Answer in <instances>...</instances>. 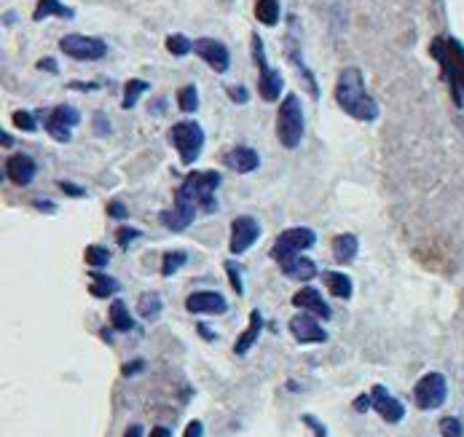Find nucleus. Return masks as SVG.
Returning a JSON list of instances; mask_svg holds the SVG:
<instances>
[{
  "instance_id": "1",
  "label": "nucleus",
  "mask_w": 464,
  "mask_h": 437,
  "mask_svg": "<svg viewBox=\"0 0 464 437\" xmlns=\"http://www.w3.org/2000/svg\"><path fill=\"white\" fill-rule=\"evenodd\" d=\"M336 102L338 107L349 113L357 121H376L378 119V105L376 100L365 91L362 83V73L357 67H346L341 70V76L336 81Z\"/></svg>"
},
{
  "instance_id": "2",
  "label": "nucleus",
  "mask_w": 464,
  "mask_h": 437,
  "mask_svg": "<svg viewBox=\"0 0 464 437\" xmlns=\"http://www.w3.org/2000/svg\"><path fill=\"white\" fill-rule=\"evenodd\" d=\"M306 132V119H303V107L296 94H287L285 102L279 105L277 113V137H279V145L287 151H296L303 140Z\"/></svg>"
},
{
  "instance_id": "3",
  "label": "nucleus",
  "mask_w": 464,
  "mask_h": 437,
  "mask_svg": "<svg viewBox=\"0 0 464 437\" xmlns=\"http://www.w3.org/2000/svg\"><path fill=\"white\" fill-rule=\"evenodd\" d=\"M218 188H220V172H212L210 169V172H191L178 188V194L188 196L199 210L212 215L218 210V201H215V191Z\"/></svg>"
},
{
  "instance_id": "4",
  "label": "nucleus",
  "mask_w": 464,
  "mask_h": 437,
  "mask_svg": "<svg viewBox=\"0 0 464 437\" xmlns=\"http://www.w3.org/2000/svg\"><path fill=\"white\" fill-rule=\"evenodd\" d=\"M432 54L440 60L446 76L453 83V97L464 102V48L456 41H437L432 43Z\"/></svg>"
},
{
  "instance_id": "5",
  "label": "nucleus",
  "mask_w": 464,
  "mask_h": 437,
  "mask_svg": "<svg viewBox=\"0 0 464 437\" xmlns=\"http://www.w3.org/2000/svg\"><path fill=\"white\" fill-rule=\"evenodd\" d=\"M169 140L178 148L183 164H194L196 159H199V153H201V148H204V129L196 121H180V123L172 126Z\"/></svg>"
},
{
  "instance_id": "6",
  "label": "nucleus",
  "mask_w": 464,
  "mask_h": 437,
  "mask_svg": "<svg viewBox=\"0 0 464 437\" xmlns=\"http://www.w3.org/2000/svg\"><path fill=\"white\" fill-rule=\"evenodd\" d=\"M314 241H317V234L312 231V228H306V226L287 228V231H282V234L277 236V241H274L271 257H274L277 263H282L285 257L303 255V250L314 247Z\"/></svg>"
},
{
  "instance_id": "7",
  "label": "nucleus",
  "mask_w": 464,
  "mask_h": 437,
  "mask_svg": "<svg viewBox=\"0 0 464 437\" xmlns=\"http://www.w3.org/2000/svg\"><path fill=\"white\" fill-rule=\"evenodd\" d=\"M449 397V384L443 373H424L413 386V403L419 410H435L446 403Z\"/></svg>"
},
{
  "instance_id": "8",
  "label": "nucleus",
  "mask_w": 464,
  "mask_h": 437,
  "mask_svg": "<svg viewBox=\"0 0 464 437\" xmlns=\"http://www.w3.org/2000/svg\"><path fill=\"white\" fill-rule=\"evenodd\" d=\"M60 48L78 62H97L107 54V43L100 38H89V35H65L60 41Z\"/></svg>"
},
{
  "instance_id": "9",
  "label": "nucleus",
  "mask_w": 464,
  "mask_h": 437,
  "mask_svg": "<svg viewBox=\"0 0 464 437\" xmlns=\"http://www.w3.org/2000/svg\"><path fill=\"white\" fill-rule=\"evenodd\" d=\"M81 121V113L70 105H57L46 119V132L57 142H70V129Z\"/></svg>"
},
{
  "instance_id": "10",
  "label": "nucleus",
  "mask_w": 464,
  "mask_h": 437,
  "mask_svg": "<svg viewBox=\"0 0 464 437\" xmlns=\"http://www.w3.org/2000/svg\"><path fill=\"white\" fill-rule=\"evenodd\" d=\"M258 236H260L258 220L250 217V215H241V217H237L231 223V244L228 247H231L234 255H241V253H247L255 241H258Z\"/></svg>"
},
{
  "instance_id": "11",
  "label": "nucleus",
  "mask_w": 464,
  "mask_h": 437,
  "mask_svg": "<svg viewBox=\"0 0 464 437\" xmlns=\"http://www.w3.org/2000/svg\"><path fill=\"white\" fill-rule=\"evenodd\" d=\"M290 332L298 344H325L328 341V330L317 322L314 314L303 311V314H296L290 319Z\"/></svg>"
},
{
  "instance_id": "12",
  "label": "nucleus",
  "mask_w": 464,
  "mask_h": 437,
  "mask_svg": "<svg viewBox=\"0 0 464 437\" xmlns=\"http://www.w3.org/2000/svg\"><path fill=\"white\" fill-rule=\"evenodd\" d=\"M371 408H373L376 413L387 424H400L405 419L403 403H400L397 397H392V394L387 392V386H381V384H376L373 389H371Z\"/></svg>"
},
{
  "instance_id": "13",
  "label": "nucleus",
  "mask_w": 464,
  "mask_h": 437,
  "mask_svg": "<svg viewBox=\"0 0 464 437\" xmlns=\"http://www.w3.org/2000/svg\"><path fill=\"white\" fill-rule=\"evenodd\" d=\"M196 215H199V207L194 201L188 196H183V194H175V207L161 212V223L169 231H185L196 220Z\"/></svg>"
},
{
  "instance_id": "14",
  "label": "nucleus",
  "mask_w": 464,
  "mask_h": 437,
  "mask_svg": "<svg viewBox=\"0 0 464 437\" xmlns=\"http://www.w3.org/2000/svg\"><path fill=\"white\" fill-rule=\"evenodd\" d=\"M194 51L210 65L215 73H225V70L231 67V54H228V48H225L220 41H215V38H199L194 43Z\"/></svg>"
},
{
  "instance_id": "15",
  "label": "nucleus",
  "mask_w": 464,
  "mask_h": 437,
  "mask_svg": "<svg viewBox=\"0 0 464 437\" xmlns=\"http://www.w3.org/2000/svg\"><path fill=\"white\" fill-rule=\"evenodd\" d=\"M185 309L191 314H225L228 311V303L215 290H199V293H191L185 298Z\"/></svg>"
},
{
  "instance_id": "16",
  "label": "nucleus",
  "mask_w": 464,
  "mask_h": 437,
  "mask_svg": "<svg viewBox=\"0 0 464 437\" xmlns=\"http://www.w3.org/2000/svg\"><path fill=\"white\" fill-rule=\"evenodd\" d=\"M293 306L300 309V311H309V314H314L317 319H330V306L325 303L322 298V293L314 290V287H300L298 293L293 295Z\"/></svg>"
},
{
  "instance_id": "17",
  "label": "nucleus",
  "mask_w": 464,
  "mask_h": 437,
  "mask_svg": "<svg viewBox=\"0 0 464 437\" xmlns=\"http://www.w3.org/2000/svg\"><path fill=\"white\" fill-rule=\"evenodd\" d=\"M35 172H38V166L27 153H16L6 161V175L14 185H30Z\"/></svg>"
},
{
  "instance_id": "18",
  "label": "nucleus",
  "mask_w": 464,
  "mask_h": 437,
  "mask_svg": "<svg viewBox=\"0 0 464 437\" xmlns=\"http://www.w3.org/2000/svg\"><path fill=\"white\" fill-rule=\"evenodd\" d=\"M223 164L228 169H234V172H239V175H250L260 164V156L253 148H247V145H237V148H231L223 156Z\"/></svg>"
},
{
  "instance_id": "19",
  "label": "nucleus",
  "mask_w": 464,
  "mask_h": 437,
  "mask_svg": "<svg viewBox=\"0 0 464 437\" xmlns=\"http://www.w3.org/2000/svg\"><path fill=\"white\" fill-rule=\"evenodd\" d=\"M279 269H282L285 276L298 279V282H309V279H314L317 276V263L312 260V257H303V255L285 257V260L279 263Z\"/></svg>"
},
{
  "instance_id": "20",
  "label": "nucleus",
  "mask_w": 464,
  "mask_h": 437,
  "mask_svg": "<svg viewBox=\"0 0 464 437\" xmlns=\"http://www.w3.org/2000/svg\"><path fill=\"white\" fill-rule=\"evenodd\" d=\"M285 89V78L279 70H274V67H260V81H258V91H260V97L266 100V102H277L279 100V94Z\"/></svg>"
},
{
  "instance_id": "21",
  "label": "nucleus",
  "mask_w": 464,
  "mask_h": 437,
  "mask_svg": "<svg viewBox=\"0 0 464 437\" xmlns=\"http://www.w3.org/2000/svg\"><path fill=\"white\" fill-rule=\"evenodd\" d=\"M260 330H263V317H260L258 309H253V311H250V325H247V330L241 332L239 338H237V344H234V354H239V357L247 354V351L253 349L255 341H258Z\"/></svg>"
},
{
  "instance_id": "22",
  "label": "nucleus",
  "mask_w": 464,
  "mask_h": 437,
  "mask_svg": "<svg viewBox=\"0 0 464 437\" xmlns=\"http://www.w3.org/2000/svg\"><path fill=\"white\" fill-rule=\"evenodd\" d=\"M357 250H359V241L354 234H338L333 239V257L338 263H352L357 257Z\"/></svg>"
},
{
  "instance_id": "23",
  "label": "nucleus",
  "mask_w": 464,
  "mask_h": 437,
  "mask_svg": "<svg viewBox=\"0 0 464 437\" xmlns=\"http://www.w3.org/2000/svg\"><path fill=\"white\" fill-rule=\"evenodd\" d=\"M121 285L119 279H113V276H107L102 271H91V285H89V293L94 298H110L113 293H119Z\"/></svg>"
},
{
  "instance_id": "24",
  "label": "nucleus",
  "mask_w": 464,
  "mask_h": 437,
  "mask_svg": "<svg viewBox=\"0 0 464 437\" xmlns=\"http://www.w3.org/2000/svg\"><path fill=\"white\" fill-rule=\"evenodd\" d=\"M46 16H62V19H73L75 11L73 8H67V6H62L60 0H38V6H35V14L32 19L35 22H41Z\"/></svg>"
},
{
  "instance_id": "25",
  "label": "nucleus",
  "mask_w": 464,
  "mask_h": 437,
  "mask_svg": "<svg viewBox=\"0 0 464 437\" xmlns=\"http://www.w3.org/2000/svg\"><path fill=\"white\" fill-rule=\"evenodd\" d=\"M110 325H113V330H121V332L135 330V319L129 314L126 303L119 301V298L110 303Z\"/></svg>"
},
{
  "instance_id": "26",
  "label": "nucleus",
  "mask_w": 464,
  "mask_h": 437,
  "mask_svg": "<svg viewBox=\"0 0 464 437\" xmlns=\"http://www.w3.org/2000/svg\"><path fill=\"white\" fill-rule=\"evenodd\" d=\"M279 14H282L279 0H258L255 3V19L260 25H266V27H274L279 22Z\"/></svg>"
},
{
  "instance_id": "27",
  "label": "nucleus",
  "mask_w": 464,
  "mask_h": 437,
  "mask_svg": "<svg viewBox=\"0 0 464 437\" xmlns=\"http://www.w3.org/2000/svg\"><path fill=\"white\" fill-rule=\"evenodd\" d=\"M325 285H328V290L336 295V298H352V279L346 276V274H341V271H328L325 274Z\"/></svg>"
},
{
  "instance_id": "28",
  "label": "nucleus",
  "mask_w": 464,
  "mask_h": 437,
  "mask_svg": "<svg viewBox=\"0 0 464 437\" xmlns=\"http://www.w3.org/2000/svg\"><path fill=\"white\" fill-rule=\"evenodd\" d=\"M161 309H164V303H161V295H159V293H142L140 301H137V311H140V317H145V319L159 317Z\"/></svg>"
},
{
  "instance_id": "29",
  "label": "nucleus",
  "mask_w": 464,
  "mask_h": 437,
  "mask_svg": "<svg viewBox=\"0 0 464 437\" xmlns=\"http://www.w3.org/2000/svg\"><path fill=\"white\" fill-rule=\"evenodd\" d=\"M84 257H86V263H89L91 269H105L107 263H110V250L102 247V244H91V247H86Z\"/></svg>"
},
{
  "instance_id": "30",
  "label": "nucleus",
  "mask_w": 464,
  "mask_h": 437,
  "mask_svg": "<svg viewBox=\"0 0 464 437\" xmlns=\"http://www.w3.org/2000/svg\"><path fill=\"white\" fill-rule=\"evenodd\" d=\"M185 260H188V255H185L183 250H169V253H164V260H161V274H164V276H172L178 269L185 266Z\"/></svg>"
},
{
  "instance_id": "31",
  "label": "nucleus",
  "mask_w": 464,
  "mask_h": 437,
  "mask_svg": "<svg viewBox=\"0 0 464 437\" xmlns=\"http://www.w3.org/2000/svg\"><path fill=\"white\" fill-rule=\"evenodd\" d=\"M142 91H148V81H140V78L129 81V83L124 86V102H121V105L126 107V110H129V107H135V102L140 100V94H142Z\"/></svg>"
},
{
  "instance_id": "32",
  "label": "nucleus",
  "mask_w": 464,
  "mask_h": 437,
  "mask_svg": "<svg viewBox=\"0 0 464 437\" xmlns=\"http://www.w3.org/2000/svg\"><path fill=\"white\" fill-rule=\"evenodd\" d=\"M178 105L183 113H194L196 107H199V91H196V86H183L178 91Z\"/></svg>"
},
{
  "instance_id": "33",
  "label": "nucleus",
  "mask_w": 464,
  "mask_h": 437,
  "mask_svg": "<svg viewBox=\"0 0 464 437\" xmlns=\"http://www.w3.org/2000/svg\"><path fill=\"white\" fill-rule=\"evenodd\" d=\"M191 48H194V43H191L185 35H169V38H166V51H169L172 57H185Z\"/></svg>"
},
{
  "instance_id": "34",
  "label": "nucleus",
  "mask_w": 464,
  "mask_h": 437,
  "mask_svg": "<svg viewBox=\"0 0 464 437\" xmlns=\"http://www.w3.org/2000/svg\"><path fill=\"white\" fill-rule=\"evenodd\" d=\"M440 435L443 437H464V426L456 416H446L440 419Z\"/></svg>"
},
{
  "instance_id": "35",
  "label": "nucleus",
  "mask_w": 464,
  "mask_h": 437,
  "mask_svg": "<svg viewBox=\"0 0 464 437\" xmlns=\"http://www.w3.org/2000/svg\"><path fill=\"white\" fill-rule=\"evenodd\" d=\"M11 119H14L16 129H22V132H35V129H38V123H35V116H32V113H27V110H16Z\"/></svg>"
},
{
  "instance_id": "36",
  "label": "nucleus",
  "mask_w": 464,
  "mask_h": 437,
  "mask_svg": "<svg viewBox=\"0 0 464 437\" xmlns=\"http://www.w3.org/2000/svg\"><path fill=\"white\" fill-rule=\"evenodd\" d=\"M225 271H228V279H231V287H234V293L241 295L244 293V282H241V269L234 263V260H228L225 263Z\"/></svg>"
},
{
  "instance_id": "37",
  "label": "nucleus",
  "mask_w": 464,
  "mask_h": 437,
  "mask_svg": "<svg viewBox=\"0 0 464 437\" xmlns=\"http://www.w3.org/2000/svg\"><path fill=\"white\" fill-rule=\"evenodd\" d=\"M253 57L258 62V67H266L269 62H266V51H263V41H260V35H253Z\"/></svg>"
},
{
  "instance_id": "38",
  "label": "nucleus",
  "mask_w": 464,
  "mask_h": 437,
  "mask_svg": "<svg viewBox=\"0 0 464 437\" xmlns=\"http://www.w3.org/2000/svg\"><path fill=\"white\" fill-rule=\"evenodd\" d=\"M300 422L306 424V426H312V432H314L317 437H328V429H325V426L319 424V419H314L312 413H303V416H300Z\"/></svg>"
},
{
  "instance_id": "39",
  "label": "nucleus",
  "mask_w": 464,
  "mask_h": 437,
  "mask_svg": "<svg viewBox=\"0 0 464 437\" xmlns=\"http://www.w3.org/2000/svg\"><path fill=\"white\" fill-rule=\"evenodd\" d=\"M137 236H140V231H137V228H121L119 231V244L121 247H126V244H129L132 239H137Z\"/></svg>"
},
{
  "instance_id": "40",
  "label": "nucleus",
  "mask_w": 464,
  "mask_h": 437,
  "mask_svg": "<svg viewBox=\"0 0 464 437\" xmlns=\"http://www.w3.org/2000/svg\"><path fill=\"white\" fill-rule=\"evenodd\" d=\"M183 437H204V424L199 422H188V426H185V435Z\"/></svg>"
},
{
  "instance_id": "41",
  "label": "nucleus",
  "mask_w": 464,
  "mask_h": 437,
  "mask_svg": "<svg viewBox=\"0 0 464 437\" xmlns=\"http://www.w3.org/2000/svg\"><path fill=\"white\" fill-rule=\"evenodd\" d=\"M228 94H231V100H234V102H241V105L247 102V89H244V86H231Z\"/></svg>"
},
{
  "instance_id": "42",
  "label": "nucleus",
  "mask_w": 464,
  "mask_h": 437,
  "mask_svg": "<svg viewBox=\"0 0 464 437\" xmlns=\"http://www.w3.org/2000/svg\"><path fill=\"white\" fill-rule=\"evenodd\" d=\"M60 188L65 191V194H67V196H84V191H81V188H75L73 182H67V180H62Z\"/></svg>"
},
{
  "instance_id": "43",
  "label": "nucleus",
  "mask_w": 464,
  "mask_h": 437,
  "mask_svg": "<svg viewBox=\"0 0 464 437\" xmlns=\"http://www.w3.org/2000/svg\"><path fill=\"white\" fill-rule=\"evenodd\" d=\"M142 365H145V362H142V360H137V362H126L121 373H124V376H132V373H137V370H142Z\"/></svg>"
},
{
  "instance_id": "44",
  "label": "nucleus",
  "mask_w": 464,
  "mask_h": 437,
  "mask_svg": "<svg viewBox=\"0 0 464 437\" xmlns=\"http://www.w3.org/2000/svg\"><path fill=\"white\" fill-rule=\"evenodd\" d=\"M107 212H110V215H116V217H126V210H124V204H121V201H110V204H107Z\"/></svg>"
},
{
  "instance_id": "45",
  "label": "nucleus",
  "mask_w": 464,
  "mask_h": 437,
  "mask_svg": "<svg viewBox=\"0 0 464 437\" xmlns=\"http://www.w3.org/2000/svg\"><path fill=\"white\" fill-rule=\"evenodd\" d=\"M368 405H371V394H362V397H357V403H354V408H357L359 413L368 410Z\"/></svg>"
},
{
  "instance_id": "46",
  "label": "nucleus",
  "mask_w": 464,
  "mask_h": 437,
  "mask_svg": "<svg viewBox=\"0 0 464 437\" xmlns=\"http://www.w3.org/2000/svg\"><path fill=\"white\" fill-rule=\"evenodd\" d=\"M38 67H41V70H48V73H57V62L54 60H41Z\"/></svg>"
},
{
  "instance_id": "47",
  "label": "nucleus",
  "mask_w": 464,
  "mask_h": 437,
  "mask_svg": "<svg viewBox=\"0 0 464 437\" xmlns=\"http://www.w3.org/2000/svg\"><path fill=\"white\" fill-rule=\"evenodd\" d=\"M124 437H142V426H140V424H132V426L124 432Z\"/></svg>"
},
{
  "instance_id": "48",
  "label": "nucleus",
  "mask_w": 464,
  "mask_h": 437,
  "mask_svg": "<svg viewBox=\"0 0 464 437\" xmlns=\"http://www.w3.org/2000/svg\"><path fill=\"white\" fill-rule=\"evenodd\" d=\"M35 207L41 212H57V204H51V201H35Z\"/></svg>"
},
{
  "instance_id": "49",
  "label": "nucleus",
  "mask_w": 464,
  "mask_h": 437,
  "mask_svg": "<svg viewBox=\"0 0 464 437\" xmlns=\"http://www.w3.org/2000/svg\"><path fill=\"white\" fill-rule=\"evenodd\" d=\"M150 437H172V432H169L166 426H156V429L150 432Z\"/></svg>"
},
{
  "instance_id": "50",
  "label": "nucleus",
  "mask_w": 464,
  "mask_h": 437,
  "mask_svg": "<svg viewBox=\"0 0 464 437\" xmlns=\"http://www.w3.org/2000/svg\"><path fill=\"white\" fill-rule=\"evenodd\" d=\"M199 332H201V335H204V338H207V341H212V338H215V335H212V330H210V328H204V325H199Z\"/></svg>"
},
{
  "instance_id": "51",
  "label": "nucleus",
  "mask_w": 464,
  "mask_h": 437,
  "mask_svg": "<svg viewBox=\"0 0 464 437\" xmlns=\"http://www.w3.org/2000/svg\"><path fill=\"white\" fill-rule=\"evenodd\" d=\"M0 140H3V145H14V140H11V135H6V132H3V137H0Z\"/></svg>"
}]
</instances>
